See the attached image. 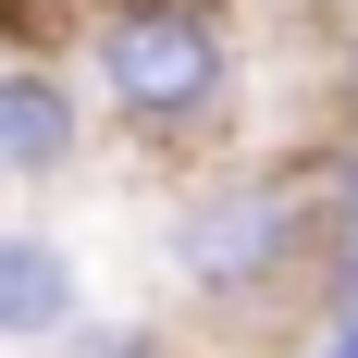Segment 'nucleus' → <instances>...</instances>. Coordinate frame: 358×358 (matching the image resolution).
<instances>
[{
    "label": "nucleus",
    "mask_w": 358,
    "mask_h": 358,
    "mask_svg": "<svg viewBox=\"0 0 358 358\" xmlns=\"http://www.w3.org/2000/svg\"><path fill=\"white\" fill-rule=\"evenodd\" d=\"M173 285L210 296V309H248V296H272L296 272V259L322 248V173H222L198 185L173 210Z\"/></svg>",
    "instance_id": "1"
},
{
    "label": "nucleus",
    "mask_w": 358,
    "mask_h": 358,
    "mask_svg": "<svg viewBox=\"0 0 358 358\" xmlns=\"http://www.w3.org/2000/svg\"><path fill=\"white\" fill-rule=\"evenodd\" d=\"M87 74H99V99H111V124L124 136H161V148H185V136H210L222 124V99H235V37L210 25V13H99V37H87Z\"/></svg>",
    "instance_id": "2"
},
{
    "label": "nucleus",
    "mask_w": 358,
    "mask_h": 358,
    "mask_svg": "<svg viewBox=\"0 0 358 358\" xmlns=\"http://www.w3.org/2000/svg\"><path fill=\"white\" fill-rule=\"evenodd\" d=\"M87 272L50 222H0V346H74Z\"/></svg>",
    "instance_id": "3"
},
{
    "label": "nucleus",
    "mask_w": 358,
    "mask_h": 358,
    "mask_svg": "<svg viewBox=\"0 0 358 358\" xmlns=\"http://www.w3.org/2000/svg\"><path fill=\"white\" fill-rule=\"evenodd\" d=\"M74 148H87L74 87L37 62V50H13V62H0V185H50V173H74Z\"/></svg>",
    "instance_id": "4"
},
{
    "label": "nucleus",
    "mask_w": 358,
    "mask_h": 358,
    "mask_svg": "<svg viewBox=\"0 0 358 358\" xmlns=\"http://www.w3.org/2000/svg\"><path fill=\"white\" fill-rule=\"evenodd\" d=\"M74 358H161V334H124V322H74Z\"/></svg>",
    "instance_id": "5"
},
{
    "label": "nucleus",
    "mask_w": 358,
    "mask_h": 358,
    "mask_svg": "<svg viewBox=\"0 0 358 358\" xmlns=\"http://www.w3.org/2000/svg\"><path fill=\"white\" fill-rule=\"evenodd\" d=\"M322 346H334V358H358V309H346V322H334V334H322Z\"/></svg>",
    "instance_id": "6"
},
{
    "label": "nucleus",
    "mask_w": 358,
    "mask_h": 358,
    "mask_svg": "<svg viewBox=\"0 0 358 358\" xmlns=\"http://www.w3.org/2000/svg\"><path fill=\"white\" fill-rule=\"evenodd\" d=\"M309 358H334V346H309Z\"/></svg>",
    "instance_id": "7"
},
{
    "label": "nucleus",
    "mask_w": 358,
    "mask_h": 358,
    "mask_svg": "<svg viewBox=\"0 0 358 358\" xmlns=\"http://www.w3.org/2000/svg\"><path fill=\"white\" fill-rule=\"evenodd\" d=\"M346 272H358V259H346Z\"/></svg>",
    "instance_id": "8"
}]
</instances>
